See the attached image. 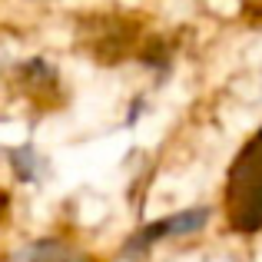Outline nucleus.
<instances>
[{
	"instance_id": "obj_1",
	"label": "nucleus",
	"mask_w": 262,
	"mask_h": 262,
	"mask_svg": "<svg viewBox=\"0 0 262 262\" xmlns=\"http://www.w3.org/2000/svg\"><path fill=\"white\" fill-rule=\"evenodd\" d=\"M226 216L236 232L262 229V129L236 156L226 183Z\"/></svg>"
},
{
	"instance_id": "obj_2",
	"label": "nucleus",
	"mask_w": 262,
	"mask_h": 262,
	"mask_svg": "<svg viewBox=\"0 0 262 262\" xmlns=\"http://www.w3.org/2000/svg\"><path fill=\"white\" fill-rule=\"evenodd\" d=\"M206 223H209V209H183V212H176V216H166V219H160V223L146 226L143 232H136L129 246H133V249H146V246L160 243V239L192 236V232H199Z\"/></svg>"
},
{
	"instance_id": "obj_3",
	"label": "nucleus",
	"mask_w": 262,
	"mask_h": 262,
	"mask_svg": "<svg viewBox=\"0 0 262 262\" xmlns=\"http://www.w3.org/2000/svg\"><path fill=\"white\" fill-rule=\"evenodd\" d=\"M27 262H86V256L63 239H40L27 252Z\"/></svg>"
}]
</instances>
